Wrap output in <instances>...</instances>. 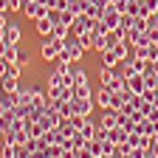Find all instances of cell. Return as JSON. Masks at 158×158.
Wrapping results in <instances>:
<instances>
[{
  "label": "cell",
  "mask_w": 158,
  "mask_h": 158,
  "mask_svg": "<svg viewBox=\"0 0 158 158\" xmlns=\"http://www.w3.org/2000/svg\"><path fill=\"white\" fill-rule=\"evenodd\" d=\"M34 26H37V34H40V37H51V31H54L51 17H40V20H34Z\"/></svg>",
  "instance_id": "4fadbf2b"
},
{
  "label": "cell",
  "mask_w": 158,
  "mask_h": 158,
  "mask_svg": "<svg viewBox=\"0 0 158 158\" xmlns=\"http://www.w3.org/2000/svg\"><path fill=\"white\" fill-rule=\"evenodd\" d=\"M0 158H17V144L3 141V147H0Z\"/></svg>",
  "instance_id": "d6986e66"
},
{
  "label": "cell",
  "mask_w": 158,
  "mask_h": 158,
  "mask_svg": "<svg viewBox=\"0 0 158 158\" xmlns=\"http://www.w3.org/2000/svg\"><path fill=\"white\" fill-rule=\"evenodd\" d=\"M76 40H79V45H82L85 51H88V48H93V34H90V31H85V34H79Z\"/></svg>",
  "instance_id": "d4e9b609"
},
{
  "label": "cell",
  "mask_w": 158,
  "mask_h": 158,
  "mask_svg": "<svg viewBox=\"0 0 158 158\" xmlns=\"http://www.w3.org/2000/svg\"><path fill=\"white\" fill-rule=\"evenodd\" d=\"M26 17L28 20H40V17H48V11H51V6L48 3H43V0H31V3H26Z\"/></svg>",
  "instance_id": "3957f363"
},
{
  "label": "cell",
  "mask_w": 158,
  "mask_h": 158,
  "mask_svg": "<svg viewBox=\"0 0 158 158\" xmlns=\"http://www.w3.org/2000/svg\"><path fill=\"white\" fill-rule=\"evenodd\" d=\"M85 14H88L90 20H102V14H105V9H102V6H96V3H88V9H85Z\"/></svg>",
  "instance_id": "ffe728a7"
},
{
  "label": "cell",
  "mask_w": 158,
  "mask_h": 158,
  "mask_svg": "<svg viewBox=\"0 0 158 158\" xmlns=\"http://www.w3.org/2000/svg\"><path fill=\"white\" fill-rule=\"evenodd\" d=\"M99 124L107 127V130L118 127V110H105V116H102V122H99Z\"/></svg>",
  "instance_id": "5bb4252c"
},
{
  "label": "cell",
  "mask_w": 158,
  "mask_h": 158,
  "mask_svg": "<svg viewBox=\"0 0 158 158\" xmlns=\"http://www.w3.org/2000/svg\"><path fill=\"white\" fill-rule=\"evenodd\" d=\"M28 62H31V56L20 51V56H17V65H20V68H28Z\"/></svg>",
  "instance_id": "f546056e"
},
{
  "label": "cell",
  "mask_w": 158,
  "mask_h": 158,
  "mask_svg": "<svg viewBox=\"0 0 158 158\" xmlns=\"http://www.w3.org/2000/svg\"><path fill=\"white\" fill-rule=\"evenodd\" d=\"M40 141H43V147H62V144L68 141V138L62 135V130H45Z\"/></svg>",
  "instance_id": "5b68a950"
},
{
  "label": "cell",
  "mask_w": 158,
  "mask_h": 158,
  "mask_svg": "<svg viewBox=\"0 0 158 158\" xmlns=\"http://www.w3.org/2000/svg\"><path fill=\"white\" fill-rule=\"evenodd\" d=\"M150 28H155V31H158V11H152V14H150Z\"/></svg>",
  "instance_id": "d6a6232c"
},
{
  "label": "cell",
  "mask_w": 158,
  "mask_h": 158,
  "mask_svg": "<svg viewBox=\"0 0 158 158\" xmlns=\"http://www.w3.org/2000/svg\"><path fill=\"white\" fill-rule=\"evenodd\" d=\"M6 130H9V127H6L3 122H0V144H3V141H6Z\"/></svg>",
  "instance_id": "e575fe53"
},
{
  "label": "cell",
  "mask_w": 158,
  "mask_h": 158,
  "mask_svg": "<svg viewBox=\"0 0 158 158\" xmlns=\"http://www.w3.org/2000/svg\"><path fill=\"white\" fill-rule=\"evenodd\" d=\"M73 113L76 116H90L93 113V99H73Z\"/></svg>",
  "instance_id": "7c38bea8"
},
{
  "label": "cell",
  "mask_w": 158,
  "mask_h": 158,
  "mask_svg": "<svg viewBox=\"0 0 158 158\" xmlns=\"http://www.w3.org/2000/svg\"><path fill=\"white\" fill-rule=\"evenodd\" d=\"M135 130H138V133H144V135H155V133H158V124H155V122H150V118L144 116L141 122H138V127H135Z\"/></svg>",
  "instance_id": "9a60e30c"
},
{
  "label": "cell",
  "mask_w": 158,
  "mask_h": 158,
  "mask_svg": "<svg viewBox=\"0 0 158 158\" xmlns=\"http://www.w3.org/2000/svg\"><path fill=\"white\" fill-rule=\"evenodd\" d=\"M26 130H28V135H31V138H43V133H45V127L40 124V122H31V124H26Z\"/></svg>",
  "instance_id": "44dd1931"
},
{
  "label": "cell",
  "mask_w": 158,
  "mask_h": 158,
  "mask_svg": "<svg viewBox=\"0 0 158 158\" xmlns=\"http://www.w3.org/2000/svg\"><path fill=\"white\" fill-rule=\"evenodd\" d=\"M28 0H9V11H23Z\"/></svg>",
  "instance_id": "f1b7e54d"
},
{
  "label": "cell",
  "mask_w": 158,
  "mask_h": 158,
  "mask_svg": "<svg viewBox=\"0 0 158 158\" xmlns=\"http://www.w3.org/2000/svg\"><path fill=\"white\" fill-rule=\"evenodd\" d=\"M0 11H9V0H0Z\"/></svg>",
  "instance_id": "d590c367"
},
{
  "label": "cell",
  "mask_w": 158,
  "mask_h": 158,
  "mask_svg": "<svg viewBox=\"0 0 158 158\" xmlns=\"http://www.w3.org/2000/svg\"><path fill=\"white\" fill-rule=\"evenodd\" d=\"M68 34H71V26H65V23H56L54 31H51V37H59V40H65Z\"/></svg>",
  "instance_id": "7402d4cb"
},
{
  "label": "cell",
  "mask_w": 158,
  "mask_h": 158,
  "mask_svg": "<svg viewBox=\"0 0 158 158\" xmlns=\"http://www.w3.org/2000/svg\"><path fill=\"white\" fill-rule=\"evenodd\" d=\"M96 105L102 107V110H113V90L99 85V93H96Z\"/></svg>",
  "instance_id": "ba28073f"
},
{
  "label": "cell",
  "mask_w": 158,
  "mask_h": 158,
  "mask_svg": "<svg viewBox=\"0 0 158 158\" xmlns=\"http://www.w3.org/2000/svg\"><path fill=\"white\" fill-rule=\"evenodd\" d=\"M93 138H96V141H107V138H110V130L102 127V124H96V135Z\"/></svg>",
  "instance_id": "4316f807"
},
{
  "label": "cell",
  "mask_w": 158,
  "mask_h": 158,
  "mask_svg": "<svg viewBox=\"0 0 158 158\" xmlns=\"http://www.w3.org/2000/svg\"><path fill=\"white\" fill-rule=\"evenodd\" d=\"M17 56H20V48L17 45H6V54H3L6 62H17Z\"/></svg>",
  "instance_id": "603a6c76"
},
{
  "label": "cell",
  "mask_w": 158,
  "mask_h": 158,
  "mask_svg": "<svg viewBox=\"0 0 158 158\" xmlns=\"http://www.w3.org/2000/svg\"><path fill=\"white\" fill-rule=\"evenodd\" d=\"M102 23H105L107 28H118V26H122V9L110 3V6L105 9V14H102Z\"/></svg>",
  "instance_id": "277c9868"
},
{
  "label": "cell",
  "mask_w": 158,
  "mask_h": 158,
  "mask_svg": "<svg viewBox=\"0 0 158 158\" xmlns=\"http://www.w3.org/2000/svg\"><path fill=\"white\" fill-rule=\"evenodd\" d=\"M127 135H130V133H127L122 124H118V127H113V130H110V141L118 147V144H124V141H127Z\"/></svg>",
  "instance_id": "2e32d148"
},
{
  "label": "cell",
  "mask_w": 158,
  "mask_h": 158,
  "mask_svg": "<svg viewBox=\"0 0 158 158\" xmlns=\"http://www.w3.org/2000/svg\"><path fill=\"white\" fill-rule=\"evenodd\" d=\"M99 158H102V155H99Z\"/></svg>",
  "instance_id": "74e56055"
},
{
  "label": "cell",
  "mask_w": 158,
  "mask_h": 158,
  "mask_svg": "<svg viewBox=\"0 0 158 158\" xmlns=\"http://www.w3.org/2000/svg\"><path fill=\"white\" fill-rule=\"evenodd\" d=\"M17 90H20V79H14L9 73L0 76V93H17Z\"/></svg>",
  "instance_id": "30bf717a"
},
{
  "label": "cell",
  "mask_w": 158,
  "mask_h": 158,
  "mask_svg": "<svg viewBox=\"0 0 158 158\" xmlns=\"http://www.w3.org/2000/svg\"><path fill=\"white\" fill-rule=\"evenodd\" d=\"M3 54H6V43L0 40V59H3Z\"/></svg>",
  "instance_id": "8d00e7d4"
},
{
  "label": "cell",
  "mask_w": 158,
  "mask_h": 158,
  "mask_svg": "<svg viewBox=\"0 0 158 158\" xmlns=\"http://www.w3.org/2000/svg\"><path fill=\"white\" fill-rule=\"evenodd\" d=\"M9 26V11H0V28Z\"/></svg>",
  "instance_id": "836d02e7"
},
{
  "label": "cell",
  "mask_w": 158,
  "mask_h": 158,
  "mask_svg": "<svg viewBox=\"0 0 158 158\" xmlns=\"http://www.w3.org/2000/svg\"><path fill=\"white\" fill-rule=\"evenodd\" d=\"M76 158H96V155H93L88 147H82V150H76Z\"/></svg>",
  "instance_id": "4dcf8cb0"
},
{
  "label": "cell",
  "mask_w": 158,
  "mask_h": 158,
  "mask_svg": "<svg viewBox=\"0 0 158 158\" xmlns=\"http://www.w3.org/2000/svg\"><path fill=\"white\" fill-rule=\"evenodd\" d=\"M65 48V40H59V37H43V45H40V54H43L45 62H54V59L62 54Z\"/></svg>",
  "instance_id": "6da1fadb"
},
{
  "label": "cell",
  "mask_w": 158,
  "mask_h": 158,
  "mask_svg": "<svg viewBox=\"0 0 158 158\" xmlns=\"http://www.w3.org/2000/svg\"><path fill=\"white\" fill-rule=\"evenodd\" d=\"M144 6H147V11L152 14V11H158V0H144Z\"/></svg>",
  "instance_id": "1f68e13d"
},
{
  "label": "cell",
  "mask_w": 158,
  "mask_h": 158,
  "mask_svg": "<svg viewBox=\"0 0 158 158\" xmlns=\"http://www.w3.org/2000/svg\"><path fill=\"white\" fill-rule=\"evenodd\" d=\"M79 133H82V135H85V138H88V141H90V138H93V135H96V124H93V122H90V118H88V124H85V127H82V130H79Z\"/></svg>",
  "instance_id": "484cf974"
},
{
  "label": "cell",
  "mask_w": 158,
  "mask_h": 158,
  "mask_svg": "<svg viewBox=\"0 0 158 158\" xmlns=\"http://www.w3.org/2000/svg\"><path fill=\"white\" fill-rule=\"evenodd\" d=\"M124 79H127V88H130L135 96L144 93V73H130V76H124Z\"/></svg>",
  "instance_id": "9c48e42d"
},
{
  "label": "cell",
  "mask_w": 158,
  "mask_h": 158,
  "mask_svg": "<svg viewBox=\"0 0 158 158\" xmlns=\"http://www.w3.org/2000/svg\"><path fill=\"white\" fill-rule=\"evenodd\" d=\"M90 26H93V20L88 17V14H76L73 17V23H71V34H85V31H90Z\"/></svg>",
  "instance_id": "52a82bcc"
},
{
  "label": "cell",
  "mask_w": 158,
  "mask_h": 158,
  "mask_svg": "<svg viewBox=\"0 0 158 158\" xmlns=\"http://www.w3.org/2000/svg\"><path fill=\"white\" fill-rule=\"evenodd\" d=\"M73 99H93L90 85H73Z\"/></svg>",
  "instance_id": "ac0fdd59"
},
{
  "label": "cell",
  "mask_w": 158,
  "mask_h": 158,
  "mask_svg": "<svg viewBox=\"0 0 158 158\" xmlns=\"http://www.w3.org/2000/svg\"><path fill=\"white\" fill-rule=\"evenodd\" d=\"M118 28H122V31H130L133 28V14H124L122 11V26H118Z\"/></svg>",
  "instance_id": "83f0119b"
},
{
  "label": "cell",
  "mask_w": 158,
  "mask_h": 158,
  "mask_svg": "<svg viewBox=\"0 0 158 158\" xmlns=\"http://www.w3.org/2000/svg\"><path fill=\"white\" fill-rule=\"evenodd\" d=\"M59 56L68 59V62H79V59L85 56V48L79 45L76 34H68V37H65V48H62V54H59Z\"/></svg>",
  "instance_id": "7a4b0ae2"
},
{
  "label": "cell",
  "mask_w": 158,
  "mask_h": 158,
  "mask_svg": "<svg viewBox=\"0 0 158 158\" xmlns=\"http://www.w3.org/2000/svg\"><path fill=\"white\" fill-rule=\"evenodd\" d=\"M116 76H118L116 68H99V85H110Z\"/></svg>",
  "instance_id": "e0dca14e"
},
{
  "label": "cell",
  "mask_w": 158,
  "mask_h": 158,
  "mask_svg": "<svg viewBox=\"0 0 158 158\" xmlns=\"http://www.w3.org/2000/svg\"><path fill=\"white\" fill-rule=\"evenodd\" d=\"M99 59H102V68H118V65H122V59H118V54H116L113 48L102 51V54H99Z\"/></svg>",
  "instance_id": "8fae6325"
},
{
  "label": "cell",
  "mask_w": 158,
  "mask_h": 158,
  "mask_svg": "<svg viewBox=\"0 0 158 158\" xmlns=\"http://www.w3.org/2000/svg\"><path fill=\"white\" fill-rule=\"evenodd\" d=\"M73 14H85V9H88V0H71V6H68Z\"/></svg>",
  "instance_id": "cb8c5ba5"
},
{
  "label": "cell",
  "mask_w": 158,
  "mask_h": 158,
  "mask_svg": "<svg viewBox=\"0 0 158 158\" xmlns=\"http://www.w3.org/2000/svg\"><path fill=\"white\" fill-rule=\"evenodd\" d=\"M20 40H23L20 26H17V23H9V26L3 28V43H6V45H20Z\"/></svg>",
  "instance_id": "8992f818"
}]
</instances>
